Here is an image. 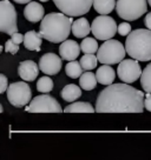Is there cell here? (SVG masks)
I'll list each match as a JSON object with an SVG mask.
<instances>
[{
	"instance_id": "cell-7",
	"label": "cell",
	"mask_w": 151,
	"mask_h": 160,
	"mask_svg": "<svg viewBox=\"0 0 151 160\" xmlns=\"http://www.w3.org/2000/svg\"><path fill=\"white\" fill-rule=\"evenodd\" d=\"M6 94L8 102L14 107H24L29 104V101H31L32 98L31 87L27 85L25 80L11 84L6 91Z\"/></svg>"
},
{
	"instance_id": "cell-30",
	"label": "cell",
	"mask_w": 151,
	"mask_h": 160,
	"mask_svg": "<svg viewBox=\"0 0 151 160\" xmlns=\"http://www.w3.org/2000/svg\"><path fill=\"white\" fill-rule=\"evenodd\" d=\"M0 93H5L8 88V81L5 74H0Z\"/></svg>"
},
{
	"instance_id": "cell-19",
	"label": "cell",
	"mask_w": 151,
	"mask_h": 160,
	"mask_svg": "<svg viewBox=\"0 0 151 160\" xmlns=\"http://www.w3.org/2000/svg\"><path fill=\"white\" fill-rule=\"evenodd\" d=\"M81 87L75 85V84H69L61 90V98L67 101V102H73L78 98L81 97Z\"/></svg>"
},
{
	"instance_id": "cell-17",
	"label": "cell",
	"mask_w": 151,
	"mask_h": 160,
	"mask_svg": "<svg viewBox=\"0 0 151 160\" xmlns=\"http://www.w3.org/2000/svg\"><path fill=\"white\" fill-rule=\"evenodd\" d=\"M96 77H97V80H98L99 84L109 86V85H111V84H113V80H115L116 73H115L113 68L111 67V65L103 64V66H101V67L97 70Z\"/></svg>"
},
{
	"instance_id": "cell-36",
	"label": "cell",
	"mask_w": 151,
	"mask_h": 160,
	"mask_svg": "<svg viewBox=\"0 0 151 160\" xmlns=\"http://www.w3.org/2000/svg\"><path fill=\"white\" fill-rule=\"evenodd\" d=\"M148 2H149V5L151 6V0H148Z\"/></svg>"
},
{
	"instance_id": "cell-3",
	"label": "cell",
	"mask_w": 151,
	"mask_h": 160,
	"mask_svg": "<svg viewBox=\"0 0 151 160\" xmlns=\"http://www.w3.org/2000/svg\"><path fill=\"white\" fill-rule=\"evenodd\" d=\"M126 53L131 58L138 61H150L151 60V30L132 31L126 37L125 41Z\"/></svg>"
},
{
	"instance_id": "cell-22",
	"label": "cell",
	"mask_w": 151,
	"mask_h": 160,
	"mask_svg": "<svg viewBox=\"0 0 151 160\" xmlns=\"http://www.w3.org/2000/svg\"><path fill=\"white\" fill-rule=\"evenodd\" d=\"M93 7L99 14H109L116 7V0H93Z\"/></svg>"
},
{
	"instance_id": "cell-31",
	"label": "cell",
	"mask_w": 151,
	"mask_h": 160,
	"mask_svg": "<svg viewBox=\"0 0 151 160\" xmlns=\"http://www.w3.org/2000/svg\"><path fill=\"white\" fill-rule=\"evenodd\" d=\"M11 39L13 40L15 44L20 45L21 42H24V35L20 34V33H18V32H15V33H13V34L11 35Z\"/></svg>"
},
{
	"instance_id": "cell-26",
	"label": "cell",
	"mask_w": 151,
	"mask_h": 160,
	"mask_svg": "<svg viewBox=\"0 0 151 160\" xmlns=\"http://www.w3.org/2000/svg\"><path fill=\"white\" fill-rule=\"evenodd\" d=\"M81 52H84V53H96L99 50L98 42L93 38H85V39L81 41Z\"/></svg>"
},
{
	"instance_id": "cell-33",
	"label": "cell",
	"mask_w": 151,
	"mask_h": 160,
	"mask_svg": "<svg viewBox=\"0 0 151 160\" xmlns=\"http://www.w3.org/2000/svg\"><path fill=\"white\" fill-rule=\"evenodd\" d=\"M144 24H145L146 28L151 30V12H150V13H148V14L145 15V19H144Z\"/></svg>"
},
{
	"instance_id": "cell-15",
	"label": "cell",
	"mask_w": 151,
	"mask_h": 160,
	"mask_svg": "<svg viewBox=\"0 0 151 160\" xmlns=\"http://www.w3.org/2000/svg\"><path fill=\"white\" fill-rule=\"evenodd\" d=\"M44 14H45V11H44L43 5H40L39 2H35V1L29 2L24 8V17L30 22H38V21L43 20L45 17Z\"/></svg>"
},
{
	"instance_id": "cell-25",
	"label": "cell",
	"mask_w": 151,
	"mask_h": 160,
	"mask_svg": "<svg viewBox=\"0 0 151 160\" xmlns=\"http://www.w3.org/2000/svg\"><path fill=\"white\" fill-rule=\"evenodd\" d=\"M141 85L146 93H151V64H149L142 72Z\"/></svg>"
},
{
	"instance_id": "cell-6",
	"label": "cell",
	"mask_w": 151,
	"mask_h": 160,
	"mask_svg": "<svg viewBox=\"0 0 151 160\" xmlns=\"http://www.w3.org/2000/svg\"><path fill=\"white\" fill-rule=\"evenodd\" d=\"M91 31L96 39L105 41L115 37V34L118 32V27L113 18L106 14H102L95 18V20L92 21Z\"/></svg>"
},
{
	"instance_id": "cell-2",
	"label": "cell",
	"mask_w": 151,
	"mask_h": 160,
	"mask_svg": "<svg viewBox=\"0 0 151 160\" xmlns=\"http://www.w3.org/2000/svg\"><path fill=\"white\" fill-rule=\"evenodd\" d=\"M73 17H69L65 13H49L41 20L39 33L41 37L50 42H63L72 32Z\"/></svg>"
},
{
	"instance_id": "cell-35",
	"label": "cell",
	"mask_w": 151,
	"mask_h": 160,
	"mask_svg": "<svg viewBox=\"0 0 151 160\" xmlns=\"http://www.w3.org/2000/svg\"><path fill=\"white\" fill-rule=\"evenodd\" d=\"M39 1H41V2H46V1H49V0H39Z\"/></svg>"
},
{
	"instance_id": "cell-13",
	"label": "cell",
	"mask_w": 151,
	"mask_h": 160,
	"mask_svg": "<svg viewBox=\"0 0 151 160\" xmlns=\"http://www.w3.org/2000/svg\"><path fill=\"white\" fill-rule=\"evenodd\" d=\"M39 64H35L32 60H25L21 61L18 67V73L23 80L25 81H33L38 78V73H39Z\"/></svg>"
},
{
	"instance_id": "cell-4",
	"label": "cell",
	"mask_w": 151,
	"mask_h": 160,
	"mask_svg": "<svg viewBox=\"0 0 151 160\" xmlns=\"http://www.w3.org/2000/svg\"><path fill=\"white\" fill-rule=\"evenodd\" d=\"M125 54V46H123L121 41L109 39L105 40V42L99 47V50L97 52V58L102 64L115 65V64H119L122 60H124Z\"/></svg>"
},
{
	"instance_id": "cell-20",
	"label": "cell",
	"mask_w": 151,
	"mask_h": 160,
	"mask_svg": "<svg viewBox=\"0 0 151 160\" xmlns=\"http://www.w3.org/2000/svg\"><path fill=\"white\" fill-rule=\"evenodd\" d=\"M95 111L96 108H93V106L86 101H77L64 108L65 113H93Z\"/></svg>"
},
{
	"instance_id": "cell-32",
	"label": "cell",
	"mask_w": 151,
	"mask_h": 160,
	"mask_svg": "<svg viewBox=\"0 0 151 160\" xmlns=\"http://www.w3.org/2000/svg\"><path fill=\"white\" fill-rule=\"evenodd\" d=\"M144 106L149 112H151V93H146L144 99Z\"/></svg>"
},
{
	"instance_id": "cell-9",
	"label": "cell",
	"mask_w": 151,
	"mask_h": 160,
	"mask_svg": "<svg viewBox=\"0 0 151 160\" xmlns=\"http://www.w3.org/2000/svg\"><path fill=\"white\" fill-rule=\"evenodd\" d=\"M0 31L8 35L18 32L17 11L8 0L0 1Z\"/></svg>"
},
{
	"instance_id": "cell-18",
	"label": "cell",
	"mask_w": 151,
	"mask_h": 160,
	"mask_svg": "<svg viewBox=\"0 0 151 160\" xmlns=\"http://www.w3.org/2000/svg\"><path fill=\"white\" fill-rule=\"evenodd\" d=\"M92 33L91 31V25L89 20L86 18H79L78 20L73 21L72 24V34L76 38H85L87 34Z\"/></svg>"
},
{
	"instance_id": "cell-27",
	"label": "cell",
	"mask_w": 151,
	"mask_h": 160,
	"mask_svg": "<svg viewBox=\"0 0 151 160\" xmlns=\"http://www.w3.org/2000/svg\"><path fill=\"white\" fill-rule=\"evenodd\" d=\"M37 90L41 93H50L53 90V81L49 77H41L37 82Z\"/></svg>"
},
{
	"instance_id": "cell-29",
	"label": "cell",
	"mask_w": 151,
	"mask_h": 160,
	"mask_svg": "<svg viewBox=\"0 0 151 160\" xmlns=\"http://www.w3.org/2000/svg\"><path fill=\"white\" fill-rule=\"evenodd\" d=\"M118 33L122 37H128L131 33V25L128 22H122L121 25L118 26Z\"/></svg>"
},
{
	"instance_id": "cell-16",
	"label": "cell",
	"mask_w": 151,
	"mask_h": 160,
	"mask_svg": "<svg viewBox=\"0 0 151 160\" xmlns=\"http://www.w3.org/2000/svg\"><path fill=\"white\" fill-rule=\"evenodd\" d=\"M43 37L40 33H37L35 31H29L24 35V46L29 51H40L43 44Z\"/></svg>"
},
{
	"instance_id": "cell-21",
	"label": "cell",
	"mask_w": 151,
	"mask_h": 160,
	"mask_svg": "<svg viewBox=\"0 0 151 160\" xmlns=\"http://www.w3.org/2000/svg\"><path fill=\"white\" fill-rule=\"evenodd\" d=\"M97 82H98L97 77L92 72H90V71L83 73L81 75V78H79V85H81V87L83 90L85 91L95 90L97 86Z\"/></svg>"
},
{
	"instance_id": "cell-24",
	"label": "cell",
	"mask_w": 151,
	"mask_h": 160,
	"mask_svg": "<svg viewBox=\"0 0 151 160\" xmlns=\"http://www.w3.org/2000/svg\"><path fill=\"white\" fill-rule=\"evenodd\" d=\"M98 62V58L95 55V53H84V55L81 58V64L85 71L95 70Z\"/></svg>"
},
{
	"instance_id": "cell-12",
	"label": "cell",
	"mask_w": 151,
	"mask_h": 160,
	"mask_svg": "<svg viewBox=\"0 0 151 160\" xmlns=\"http://www.w3.org/2000/svg\"><path fill=\"white\" fill-rule=\"evenodd\" d=\"M39 68L47 75H55L61 70V58L55 53H46L39 59Z\"/></svg>"
},
{
	"instance_id": "cell-34",
	"label": "cell",
	"mask_w": 151,
	"mask_h": 160,
	"mask_svg": "<svg viewBox=\"0 0 151 160\" xmlns=\"http://www.w3.org/2000/svg\"><path fill=\"white\" fill-rule=\"evenodd\" d=\"M13 1L17 2V4H29L32 0H13Z\"/></svg>"
},
{
	"instance_id": "cell-1",
	"label": "cell",
	"mask_w": 151,
	"mask_h": 160,
	"mask_svg": "<svg viewBox=\"0 0 151 160\" xmlns=\"http://www.w3.org/2000/svg\"><path fill=\"white\" fill-rule=\"evenodd\" d=\"M145 95L129 84H111L98 94V113H142Z\"/></svg>"
},
{
	"instance_id": "cell-5",
	"label": "cell",
	"mask_w": 151,
	"mask_h": 160,
	"mask_svg": "<svg viewBox=\"0 0 151 160\" xmlns=\"http://www.w3.org/2000/svg\"><path fill=\"white\" fill-rule=\"evenodd\" d=\"M148 11L146 0H117L116 12L118 17L126 21L139 19Z\"/></svg>"
},
{
	"instance_id": "cell-14",
	"label": "cell",
	"mask_w": 151,
	"mask_h": 160,
	"mask_svg": "<svg viewBox=\"0 0 151 160\" xmlns=\"http://www.w3.org/2000/svg\"><path fill=\"white\" fill-rule=\"evenodd\" d=\"M81 45H78L75 40H67L63 41L59 46V54L61 59L66 61H72L78 58V55L81 54Z\"/></svg>"
},
{
	"instance_id": "cell-28",
	"label": "cell",
	"mask_w": 151,
	"mask_h": 160,
	"mask_svg": "<svg viewBox=\"0 0 151 160\" xmlns=\"http://www.w3.org/2000/svg\"><path fill=\"white\" fill-rule=\"evenodd\" d=\"M5 52L11 53V54H15L19 52V45L15 44L13 40H7L5 42Z\"/></svg>"
},
{
	"instance_id": "cell-23",
	"label": "cell",
	"mask_w": 151,
	"mask_h": 160,
	"mask_svg": "<svg viewBox=\"0 0 151 160\" xmlns=\"http://www.w3.org/2000/svg\"><path fill=\"white\" fill-rule=\"evenodd\" d=\"M83 66H81V61H75L72 60L70 62L66 64L65 72L67 77H70L72 79H77V78H81V75L83 74Z\"/></svg>"
},
{
	"instance_id": "cell-11",
	"label": "cell",
	"mask_w": 151,
	"mask_h": 160,
	"mask_svg": "<svg viewBox=\"0 0 151 160\" xmlns=\"http://www.w3.org/2000/svg\"><path fill=\"white\" fill-rule=\"evenodd\" d=\"M142 68L138 60L136 59H124L122 60L117 68V74L123 82L132 84L136 80H138L142 75Z\"/></svg>"
},
{
	"instance_id": "cell-10",
	"label": "cell",
	"mask_w": 151,
	"mask_h": 160,
	"mask_svg": "<svg viewBox=\"0 0 151 160\" xmlns=\"http://www.w3.org/2000/svg\"><path fill=\"white\" fill-rule=\"evenodd\" d=\"M57 8L69 17H81L93 6V0H53Z\"/></svg>"
},
{
	"instance_id": "cell-8",
	"label": "cell",
	"mask_w": 151,
	"mask_h": 160,
	"mask_svg": "<svg viewBox=\"0 0 151 160\" xmlns=\"http://www.w3.org/2000/svg\"><path fill=\"white\" fill-rule=\"evenodd\" d=\"M25 111L31 112V113H60V112H64L60 104L47 93L38 95L34 99L31 100L30 105L26 107Z\"/></svg>"
}]
</instances>
